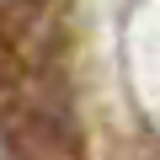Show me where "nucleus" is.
<instances>
[{"instance_id":"obj_1","label":"nucleus","mask_w":160,"mask_h":160,"mask_svg":"<svg viewBox=\"0 0 160 160\" xmlns=\"http://www.w3.org/2000/svg\"><path fill=\"white\" fill-rule=\"evenodd\" d=\"M0 160H22V149H16V139L6 133V123H0Z\"/></svg>"}]
</instances>
